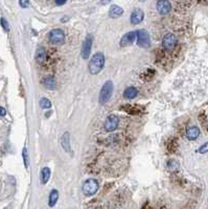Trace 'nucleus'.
<instances>
[{"label": "nucleus", "mask_w": 208, "mask_h": 209, "mask_svg": "<svg viewBox=\"0 0 208 209\" xmlns=\"http://www.w3.org/2000/svg\"><path fill=\"white\" fill-rule=\"evenodd\" d=\"M104 66H105V56L103 52H96L89 62L88 70L90 74L95 75L103 70Z\"/></svg>", "instance_id": "1"}, {"label": "nucleus", "mask_w": 208, "mask_h": 209, "mask_svg": "<svg viewBox=\"0 0 208 209\" xmlns=\"http://www.w3.org/2000/svg\"><path fill=\"white\" fill-rule=\"evenodd\" d=\"M113 90H114V85H113V83L111 80H107L103 85L102 89H100L99 96V103L102 104L108 103L113 94Z\"/></svg>", "instance_id": "2"}, {"label": "nucleus", "mask_w": 208, "mask_h": 209, "mask_svg": "<svg viewBox=\"0 0 208 209\" xmlns=\"http://www.w3.org/2000/svg\"><path fill=\"white\" fill-rule=\"evenodd\" d=\"M99 184L95 179H88V180H86L84 182L82 189H83V192H84L86 196L90 197V196L95 195L97 190H99Z\"/></svg>", "instance_id": "3"}, {"label": "nucleus", "mask_w": 208, "mask_h": 209, "mask_svg": "<svg viewBox=\"0 0 208 209\" xmlns=\"http://www.w3.org/2000/svg\"><path fill=\"white\" fill-rule=\"evenodd\" d=\"M136 40H137V45L141 48H148L151 46V38L150 35L144 29L136 32Z\"/></svg>", "instance_id": "4"}, {"label": "nucleus", "mask_w": 208, "mask_h": 209, "mask_svg": "<svg viewBox=\"0 0 208 209\" xmlns=\"http://www.w3.org/2000/svg\"><path fill=\"white\" fill-rule=\"evenodd\" d=\"M92 44H93V36L88 35L84 40V42H83V46L81 50V55L84 60L89 59V56H90L91 48H92Z\"/></svg>", "instance_id": "5"}, {"label": "nucleus", "mask_w": 208, "mask_h": 209, "mask_svg": "<svg viewBox=\"0 0 208 209\" xmlns=\"http://www.w3.org/2000/svg\"><path fill=\"white\" fill-rule=\"evenodd\" d=\"M118 124H119V118L116 115L111 114L106 118V121L104 124V128H105L107 132H113V131L117 129Z\"/></svg>", "instance_id": "6"}, {"label": "nucleus", "mask_w": 208, "mask_h": 209, "mask_svg": "<svg viewBox=\"0 0 208 209\" xmlns=\"http://www.w3.org/2000/svg\"><path fill=\"white\" fill-rule=\"evenodd\" d=\"M48 38H49V41L51 42L52 44H62L65 40V34L62 29L56 28V29H52V31L49 32Z\"/></svg>", "instance_id": "7"}, {"label": "nucleus", "mask_w": 208, "mask_h": 209, "mask_svg": "<svg viewBox=\"0 0 208 209\" xmlns=\"http://www.w3.org/2000/svg\"><path fill=\"white\" fill-rule=\"evenodd\" d=\"M177 45V38L172 32L166 34L162 39V46L167 50H173Z\"/></svg>", "instance_id": "8"}, {"label": "nucleus", "mask_w": 208, "mask_h": 209, "mask_svg": "<svg viewBox=\"0 0 208 209\" xmlns=\"http://www.w3.org/2000/svg\"><path fill=\"white\" fill-rule=\"evenodd\" d=\"M134 41H136V32H129L121 38L119 45L121 47L131 46L134 43Z\"/></svg>", "instance_id": "9"}, {"label": "nucleus", "mask_w": 208, "mask_h": 209, "mask_svg": "<svg viewBox=\"0 0 208 209\" xmlns=\"http://www.w3.org/2000/svg\"><path fill=\"white\" fill-rule=\"evenodd\" d=\"M157 11L160 15H167L172 11V4L167 0H160L157 2Z\"/></svg>", "instance_id": "10"}, {"label": "nucleus", "mask_w": 208, "mask_h": 209, "mask_svg": "<svg viewBox=\"0 0 208 209\" xmlns=\"http://www.w3.org/2000/svg\"><path fill=\"white\" fill-rule=\"evenodd\" d=\"M143 18H144V14H143V12H142V10H140V8H136V10L133 11L132 14H131L130 21L132 24L136 25V24H139V23L143 20Z\"/></svg>", "instance_id": "11"}, {"label": "nucleus", "mask_w": 208, "mask_h": 209, "mask_svg": "<svg viewBox=\"0 0 208 209\" xmlns=\"http://www.w3.org/2000/svg\"><path fill=\"white\" fill-rule=\"evenodd\" d=\"M61 145L63 150L67 153H70L71 145H70V134L68 132H65L61 137Z\"/></svg>", "instance_id": "12"}, {"label": "nucleus", "mask_w": 208, "mask_h": 209, "mask_svg": "<svg viewBox=\"0 0 208 209\" xmlns=\"http://www.w3.org/2000/svg\"><path fill=\"white\" fill-rule=\"evenodd\" d=\"M50 175H51V171H50L49 167H43L40 172V182L42 185H45L47 182L49 181L50 179Z\"/></svg>", "instance_id": "13"}, {"label": "nucleus", "mask_w": 208, "mask_h": 209, "mask_svg": "<svg viewBox=\"0 0 208 209\" xmlns=\"http://www.w3.org/2000/svg\"><path fill=\"white\" fill-rule=\"evenodd\" d=\"M200 136V129L198 127H191L186 130V137L189 140H196Z\"/></svg>", "instance_id": "14"}, {"label": "nucleus", "mask_w": 208, "mask_h": 209, "mask_svg": "<svg viewBox=\"0 0 208 209\" xmlns=\"http://www.w3.org/2000/svg\"><path fill=\"white\" fill-rule=\"evenodd\" d=\"M123 10L121 8L119 5H112L109 10V16L111 18H119L120 16H123Z\"/></svg>", "instance_id": "15"}, {"label": "nucleus", "mask_w": 208, "mask_h": 209, "mask_svg": "<svg viewBox=\"0 0 208 209\" xmlns=\"http://www.w3.org/2000/svg\"><path fill=\"white\" fill-rule=\"evenodd\" d=\"M46 58H47V55H46L45 49H44L43 47L38 48L37 51H36V61H37L38 64H43V63L45 62Z\"/></svg>", "instance_id": "16"}, {"label": "nucleus", "mask_w": 208, "mask_h": 209, "mask_svg": "<svg viewBox=\"0 0 208 209\" xmlns=\"http://www.w3.org/2000/svg\"><path fill=\"white\" fill-rule=\"evenodd\" d=\"M138 95V90L135 87H128L123 91V96L127 100H133Z\"/></svg>", "instance_id": "17"}, {"label": "nucleus", "mask_w": 208, "mask_h": 209, "mask_svg": "<svg viewBox=\"0 0 208 209\" xmlns=\"http://www.w3.org/2000/svg\"><path fill=\"white\" fill-rule=\"evenodd\" d=\"M43 85H44V87H45V88L50 89V90H53V89L56 88V86L55 77L51 76V75L44 77V79H43Z\"/></svg>", "instance_id": "18"}, {"label": "nucleus", "mask_w": 208, "mask_h": 209, "mask_svg": "<svg viewBox=\"0 0 208 209\" xmlns=\"http://www.w3.org/2000/svg\"><path fill=\"white\" fill-rule=\"evenodd\" d=\"M59 200V192L56 189H52L48 197V205L49 207H55Z\"/></svg>", "instance_id": "19"}, {"label": "nucleus", "mask_w": 208, "mask_h": 209, "mask_svg": "<svg viewBox=\"0 0 208 209\" xmlns=\"http://www.w3.org/2000/svg\"><path fill=\"white\" fill-rule=\"evenodd\" d=\"M121 109H123L124 111H127L129 114H138L140 112V109L139 108H135L133 106H130V104H127V106L121 107Z\"/></svg>", "instance_id": "20"}, {"label": "nucleus", "mask_w": 208, "mask_h": 209, "mask_svg": "<svg viewBox=\"0 0 208 209\" xmlns=\"http://www.w3.org/2000/svg\"><path fill=\"white\" fill-rule=\"evenodd\" d=\"M40 106L41 108L44 109V110H48L51 108V101H50L48 98L46 97H42L40 100Z\"/></svg>", "instance_id": "21"}, {"label": "nucleus", "mask_w": 208, "mask_h": 209, "mask_svg": "<svg viewBox=\"0 0 208 209\" xmlns=\"http://www.w3.org/2000/svg\"><path fill=\"white\" fill-rule=\"evenodd\" d=\"M22 158H23V162H24V166L25 168H28V153H27V148H24L22 151Z\"/></svg>", "instance_id": "22"}, {"label": "nucleus", "mask_w": 208, "mask_h": 209, "mask_svg": "<svg viewBox=\"0 0 208 209\" xmlns=\"http://www.w3.org/2000/svg\"><path fill=\"white\" fill-rule=\"evenodd\" d=\"M167 166H168V168L171 169V171H175V169L178 168L179 164H178L177 161H175V160H169L168 163H167Z\"/></svg>", "instance_id": "23"}, {"label": "nucleus", "mask_w": 208, "mask_h": 209, "mask_svg": "<svg viewBox=\"0 0 208 209\" xmlns=\"http://www.w3.org/2000/svg\"><path fill=\"white\" fill-rule=\"evenodd\" d=\"M0 23H1V26L3 27V29L7 32H10V26H8V23H7V21L4 19V18H1L0 19Z\"/></svg>", "instance_id": "24"}, {"label": "nucleus", "mask_w": 208, "mask_h": 209, "mask_svg": "<svg viewBox=\"0 0 208 209\" xmlns=\"http://www.w3.org/2000/svg\"><path fill=\"white\" fill-rule=\"evenodd\" d=\"M198 152L200 154H206V153H208V142L204 143L203 145H201L200 148H199Z\"/></svg>", "instance_id": "25"}, {"label": "nucleus", "mask_w": 208, "mask_h": 209, "mask_svg": "<svg viewBox=\"0 0 208 209\" xmlns=\"http://www.w3.org/2000/svg\"><path fill=\"white\" fill-rule=\"evenodd\" d=\"M29 3H31V2H29V1H27V0H21V1H19V4H20V7H23V8H26V7H28Z\"/></svg>", "instance_id": "26"}, {"label": "nucleus", "mask_w": 208, "mask_h": 209, "mask_svg": "<svg viewBox=\"0 0 208 209\" xmlns=\"http://www.w3.org/2000/svg\"><path fill=\"white\" fill-rule=\"evenodd\" d=\"M7 115V110L3 107H0V116H5Z\"/></svg>", "instance_id": "27"}, {"label": "nucleus", "mask_w": 208, "mask_h": 209, "mask_svg": "<svg viewBox=\"0 0 208 209\" xmlns=\"http://www.w3.org/2000/svg\"><path fill=\"white\" fill-rule=\"evenodd\" d=\"M65 3H66V1H58V0L56 1V5H64Z\"/></svg>", "instance_id": "28"}]
</instances>
